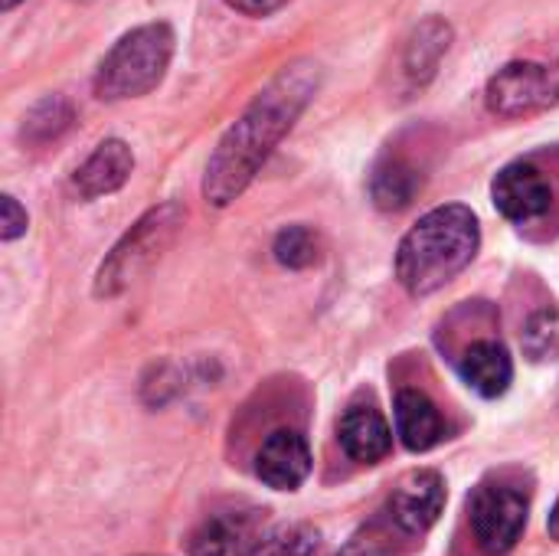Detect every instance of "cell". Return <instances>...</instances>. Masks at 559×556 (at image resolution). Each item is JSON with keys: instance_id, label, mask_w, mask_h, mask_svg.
<instances>
[{"instance_id": "cell-1", "label": "cell", "mask_w": 559, "mask_h": 556, "mask_svg": "<svg viewBox=\"0 0 559 556\" xmlns=\"http://www.w3.org/2000/svg\"><path fill=\"white\" fill-rule=\"evenodd\" d=\"M321 88V66L298 59L265 82L249 108L226 128L203 170V200L216 210L236 203L272 151L285 141Z\"/></svg>"}, {"instance_id": "cell-2", "label": "cell", "mask_w": 559, "mask_h": 556, "mask_svg": "<svg viewBox=\"0 0 559 556\" xmlns=\"http://www.w3.org/2000/svg\"><path fill=\"white\" fill-rule=\"evenodd\" d=\"M481 249V223L465 203H442L423 213L396 249V282L413 298L436 295L459 279Z\"/></svg>"}, {"instance_id": "cell-3", "label": "cell", "mask_w": 559, "mask_h": 556, "mask_svg": "<svg viewBox=\"0 0 559 556\" xmlns=\"http://www.w3.org/2000/svg\"><path fill=\"white\" fill-rule=\"evenodd\" d=\"M174 29L164 20L128 29L95 69V95L102 102H128L154 92L174 59Z\"/></svg>"}, {"instance_id": "cell-4", "label": "cell", "mask_w": 559, "mask_h": 556, "mask_svg": "<svg viewBox=\"0 0 559 556\" xmlns=\"http://www.w3.org/2000/svg\"><path fill=\"white\" fill-rule=\"evenodd\" d=\"M183 220H187V210L174 200L147 210L102 259L95 272V285H92L95 298H118L121 292H128L164 256V249H170Z\"/></svg>"}, {"instance_id": "cell-5", "label": "cell", "mask_w": 559, "mask_h": 556, "mask_svg": "<svg viewBox=\"0 0 559 556\" xmlns=\"http://www.w3.org/2000/svg\"><path fill=\"white\" fill-rule=\"evenodd\" d=\"M531 495L504 475L485 478L468 498V521L478 547L488 556H504L527 531Z\"/></svg>"}, {"instance_id": "cell-6", "label": "cell", "mask_w": 559, "mask_h": 556, "mask_svg": "<svg viewBox=\"0 0 559 556\" xmlns=\"http://www.w3.org/2000/svg\"><path fill=\"white\" fill-rule=\"evenodd\" d=\"M449 501L445 478L436 469H416L396 482L386 501V518L403 537H426Z\"/></svg>"}, {"instance_id": "cell-7", "label": "cell", "mask_w": 559, "mask_h": 556, "mask_svg": "<svg viewBox=\"0 0 559 556\" xmlns=\"http://www.w3.org/2000/svg\"><path fill=\"white\" fill-rule=\"evenodd\" d=\"M485 105L498 118H524L544 108H554L550 102V79L544 62L514 59L501 66L485 88Z\"/></svg>"}, {"instance_id": "cell-8", "label": "cell", "mask_w": 559, "mask_h": 556, "mask_svg": "<svg viewBox=\"0 0 559 556\" xmlns=\"http://www.w3.org/2000/svg\"><path fill=\"white\" fill-rule=\"evenodd\" d=\"M491 200L504 220L518 226L537 223L554 206V184L534 161H511L491 180Z\"/></svg>"}, {"instance_id": "cell-9", "label": "cell", "mask_w": 559, "mask_h": 556, "mask_svg": "<svg viewBox=\"0 0 559 556\" xmlns=\"http://www.w3.org/2000/svg\"><path fill=\"white\" fill-rule=\"evenodd\" d=\"M311 475V446L301 429H272L255 452V478L272 492H298Z\"/></svg>"}, {"instance_id": "cell-10", "label": "cell", "mask_w": 559, "mask_h": 556, "mask_svg": "<svg viewBox=\"0 0 559 556\" xmlns=\"http://www.w3.org/2000/svg\"><path fill=\"white\" fill-rule=\"evenodd\" d=\"M134 174V151L121 138H105L72 174V187L82 200H102L118 193Z\"/></svg>"}, {"instance_id": "cell-11", "label": "cell", "mask_w": 559, "mask_h": 556, "mask_svg": "<svg viewBox=\"0 0 559 556\" xmlns=\"http://www.w3.org/2000/svg\"><path fill=\"white\" fill-rule=\"evenodd\" d=\"M259 531V511L255 508H229L203 518L190 541V556H242L252 547V537Z\"/></svg>"}, {"instance_id": "cell-12", "label": "cell", "mask_w": 559, "mask_h": 556, "mask_svg": "<svg viewBox=\"0 0 559 556\" xmlns=\"http://www.w3.org/2000/svg\"><path fill=\"white\" fill-rule=\"evenodd\" d=\"M452 39H455V29L445 16H426L413 26L403 46V62H400L409 88H426L436 79L445 52L452 49Z\"/></svg>"}, {"instance_id": "cell-13", "label": "cell", "mask_w": 559, "mask_h": 556, "mask_svg": "<svg viewBox=\"0 0 559 556\" xmlns=\"http://www.w3.org/2000/svg\"><path fill=\"white\" fill-rule=\"evenodd\" d=\"M459 377L485 400H498L514 383V357L498 338H481L459 357Z\"/></svg>"}, {"instance_id": "cell-14", "label": "cell", "mask_w": 559, "mask_h": 556, "mask_svg": "<svg viewBox=\"0 0 559 556\" xmlns=\"http://www.w3.org/2000/svg\"><path fill=\"white\" fill-rule=\"evenodd\" d=\"M341 449L360 462L377 465L393 452V429L373 403H350L341 416Z\"/></svg>"}, {"instance_id": "cell-15", "label": "cell", "mask_w": 559, "mask_h": 556, "mask_svg": "<svg viewBox=\"0 0 559 556\" xmlns=\"http://www.w3.org/2000/svg\"><path fill=\"white\" fill-rule=\"evenodd\" d=\"M393 419H396V436L409 452H429L449 436V426L439 406L423 390H413V387L396 393Z\"/></svg>"}, {"instance_id": "cell-16", "label": "cell", "mask_w": 559, "mask_h": 556, "mask_svg": "<svg viewBox=\"0 0 559 556\" xmlns=\"http://www.w3.org/2000/svg\"><path fill=\"white\" fill-rule=\"evenodd\" d=\"M423 190V170L406 154H386L370 174V197L377 210L400 213L406 210Z\"/></svg>"}, {"instance_id": "cell-17", "label": "cell", "mask_w": 559, "mask_h": 556, "mask_svg": "<svg viewBox=\"0 0 559 556\" xmlns=\"http://www.w3.org/2000/svg\"><path fill=\"white\" fill-rule=\"evenodd\" d=\"M272 256L278 265L292 269V272H301V269H311L321 262V236L305 226V223H292V226H282L272 239Z\"/></svg>"}, {"instance_id": "cell-18", "label": "cell", "mask_w": 559, "mask_h": 556, "mask_svg": "<svg viewBox=\"0 0 559 556\" xmlns=\"http://www.w3.org/2000/svg\"><path fill=\"white\" fill-rule=\"evenodd\" d=\"M69 125H72V105L62 95H49L36 102L29 115L23 118V138L33 144H46V141H56Z\"/></svg>"}, {"instance_id": "cell-19", "label": "cell", "mask_w": 559, "mask_h": 556, "mask_svg": "<svg viewBox=\"0 0 559 556\" xmlns=\"http://www.w3.org/2000/svg\"><path fill=\"white\" fill-rule=\"evenodd\" d=\"M318 544H321V534L311 524H292L255 541L242 556H314Z\"/></svg>"}, {"instance_id": "cell-20", "label": "cell", "mask_w": 559, "mask_h": 556, "mask_svg": "<svg viewBox=\"0 0 559 556\" xmlns=\"http://www.w3.org/2000/svg\"><path fill=\"white\" fill-rule=\"evenodd\" d=\"M26 226H29V216L20 206V200L13 193H3L0 197V239L13 242V239H20L26 233Z\"/></svg>"}, {"instance_id": "cell-21", "label": "cell", "mask_w": 559, "mask_h": 556, "mask_svg": "<svg viewBox=\"0 0 559 556\" xmlns=\"http://www.w3.org/2000/svg\"><path fill=\"white\" fill-rule=\"evenodd\" d=\"M288 0H226L229 10L242 13V16H272L285 7Z\"/></svg>"}, {"instance_id": "cell-22", "label": "cell", "mask_w": 559, "mask_h": 556, "mask_svg": "<svg viewBox=\"0 0 559 556\" xmlns=\"http://www.w3.org/2000/svg\"><path fill=\"white\" fill-rule=\"evenodd\" d=\"M547 79H550V102L559 105V59L547 66Z\"/></svg>"}, {"instance_id": "cell-23", "label": "cell", "mask_w": 559, "mask_h": 556, "mask_svg": "<svg viewBox=\"0 0 559 556\" xmlns=\"http://www.w3.org/2000/svg\"><path fill=\"white\" fill-rule=\"evenodd\" d=\"M547 531H550V537L559 544V498L557 505H554V511H550V518H547Z\"/></svg>"}, {"instance_id": "cell-24", "label": "cell", "mask_w": 559, "mask_h": 556, "mask_svg": "<svg viewBox=\"0 0 559 556\" xmlns=\"http://www.w3.org/2000/svg\"><path fill=\"white\" fill-rule=\"evenodd\" d=\"M16 3H20V0H0V10H13Z\"/></svg>"}, {"instance_id": "cell-25", "label": "cell", "mask_w": 559, "mask_h": 556, "mask_svg": "<svg viewBox=\"0 0 559 556\" xmlns=\"http://www.w3.org/2000/svg\"><path fill=\"white\" fill-rule=\"evenodd\" d=\"M138 556H157V554H138Z\"/></svg>"}]
</instances>
